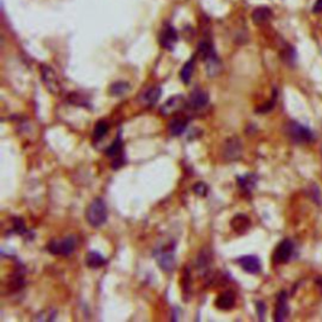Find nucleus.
Returning a JSON list of instances; mask_svg holds the SVG:
<instances>
[{"mask_svg": "<svg viewBox=\"0 0 322 322\" xmlns=\"http://www.w3.org/2000/svg\"><path fill=\"white\" fill-rule=\"evenodd\" d=\"M86 219L93 228H100L107 220V207L101 198H96L86 210Z\"/></svg>", "mask_w": 322, "mask_h": 322, "instance_id": "nucleus-2", "label": "nucleus"}, {"mask_svg": "<svg viewBox=\"0 0 322 322\" xmlns=\"http://www.w3.org/2000/svg\"><path fill=\"white\" fill-rule=\"evenodd\" d=\"M77 247L76 237L68 236L66 238H62L59 241H50L47 244V249L49 253L55 254V256L68 257L74 252Z\"/></svg>", "mask_w": 322, "mask_h": 322, "instance_id": "nucleus-4", "label": "nucleus"}, {"mask_svg": "<svg viewBox=\"0 0 322 322\" xmlns=\"http://www.w3.org/2000/svg\"><path fill=\"white\" fill-rule=\"evenodd\" d=\"M105 154L106 156L112 157L113 159L112 164H111L112 169L117 170L121 166H123V164H125V156H123V144L122 139H121V134H118L115 141L105 150Z\"/></svg>", "mask_w": 322, "mask_h": 322, "instance_id": "nucleus-5", "label": "nucleus"}, {"mask_svg": "<svg viewBox=\"0 0 322 322\" xmlns=\"http://www.w3.org/2000/svg\"><path fill=\"white\" fill-rule=\"evenodd\" d=\"M13 231L15 232L16 234H21V236H25V234L28 233V231H26L25 224H24L23 219H20V218H15V219H14Z\"/></svg>", "mask_w": 322, "mask_h": 322, "instance_id": "nucleus-26", "label": "nucleus"}, {"mask_svg": "<svg viewBox=\"0 0 322 322\" xmlns=\"http://www.w3.org/2000/svg\"><path fill=\"white\" fill-rule=\"evenodd\" d=\"M242 154V145L237 137H232V139L227 140L224 146V157L229 161L237 160Z\"/></svg>", "mask_w": 322, "mask_h": 322, "instance_id": "nucleus-14", "label": "nucleus"}, {"mask_svg": "<svg viewBox=\"0 0 322 322\" xmlns=\"http://www.w3.org/2000/svg\"><path fill=\"white\" fill-rule=\"evenodd\" d=\"M106 263H107V261H106L100 253H97V252L92 251V252H88V253H87V256H86L87 267L96 270V268H100V267H102V266H105Z\"/></svg>", "mask_w": 322, "mask_h": 322, "instance_id": "nucleus-21", "label": "nucleus"}, {"mask_svg": "<svg viewBox=\"0 0 322 322\" xmlns=\"http://www.w3.org/2000/svg\"><path fill=\"white\" fill-rule=\"evenodd\" d=\"M316 285L319 286V288H320V291L322 292V277H319V278H316Z\"/></svg>", "mask_w": 322, "mask_h": 322, "instance_id": "nucleus-31", "label": "nucleus"}, {"mask_svg": "<svg viewBox=\"0 0 322 322\" xmlns=\"http://www.w3.org/2000/svg\"><path fill=\"white\" fill-rule=\"evenodd\" d=\"M257 306V312H258V316H260V320L265 319V314H266V305L263 304L262 301H258L256 304Z\"/></svg>", "mask_w": 322, "mask_h": 322, "instance_id": "nucleus-29", "label": "nucleus"}, {"mask_svg": "<svg viewBox=\"0 0 322 322\" xmlns=\"http://www.w3.org/2000/svg\"><path fill=\"white\" fill-rule=\"evenodd\" d=\"M42 78L44 82L45 87L48 88V91L52 93H57L60 88V83L58 81V77L55 74V72L53 71V68L48 66L42 67Z\"/></svg>", "mask_w": 322, "mask_h": 322, "instance_id": "nucleus-12", "label": "nucleus"}, {"mask_svg": "<svg viewBox=\"0 0 322 322\" xmlns=\"http://www.w3.org/2000/svg\"><path fill=\"white\" fill-rule=\"evenodd\" d=\"M128 89H130V84H128L127 82H116V83H113L112 86L110 87V94L111 96H115V97H118V96L125 94Z\"/></svg>", "mask_w": 322, "mask_h": 322, "instance_id": "nucleus-24", "label": "nucleus"}, {"mask_svg": "<svg viewBox=\"0 0 322 322\" xmlns=\"http://www.w3.org/2000/svg\"><path fill=\"white\" fill-rule=\"evenodd\" d=\"M236 306V294L233 291H225L217 297L215 307L223 311H228Z\"/></svg>", "mask_w": 322, "mask_h": 322, "instance_id": "nucleus-15", "label": "nucleus"}, {"mask_svg": "<svg viewBox=\"0 0 322 322\" xmlns=\"http://www.w3.org/2000/svg\"><path fill=\"white\" fill-rule=\"evenodd\" d=\"M271 18H272V10L267 6H260V8L254 9V11L252 13V19L258 25L267 23Z\"/></svg>", "mask_w": 322, "mask_h": 322, "instance_id": "nucleus-19", "label": "nucleus"}, {"mask_svg": "<svg viewBox=\"0 0 322 322\" xmlns=\"http://www.w3.org/2000/svg\"><path fill=\"white\" fill-rule=\"evenodd\" d=\"M209 103V96L207 92L202 88H195L191 92L188 100V107L193 108V110H203L205 106Z\"/></svg>", "mask_w": 322, "mask_h": 322, "instance_id": "nucleus-10", "label": "nucleus"}, {"mask_svg": "<svg viewBox=\"0 0 322 322\" xmlns=\"http://www.w3.org/2000/svg\"><path fill=\"white\" fill-rule=\"evenodd\" d=\"M186 127H188V118L175 117L169 123V132L171 136H180L186 131Z\"/></svg>", "mask_w": 322, "mask_h": 322, "instance_id": "nucleus-17", "label": "nucleus"}, {"mask_svg": "<svg viewBox=\"0 0 322 322\" xmlns=\"http://www.w3.org/2000/svg\"><path fill=\"white\" fill-rule=\"evenodd\" d=\"M155 258L157 261V265L161 270H164L165 272H171L175 268V254H174V248H161L160 251H156L154 253Z\"/></svg>", "mask_w": 322, "mask_h": 322, "instance_id": "nucleus-6", "label": "nucleus"}, {"mask_svg": "<svg viewBox=\"0 0 322 322\" xmlns=\"http://www.w3.org/2000/svg\"><path fill=\"white\" fill-rule=\"evenodd\" d=\"M257 181H258V176L256 174H246V175L237 178L239 189L243 191L244 194H252V191L257 186Z\"/></svg>", "mask_w": 322, "mask_h": 322, "instance_id": "nucleus-16", "label": "nucleus"}, {"mask_svg": "<svg viewBox=\"0 0 322 322\" xmlns=\"http://www.w3.org/2000/svg\"><path fill=\"white\" fill-rule=\"evenodd\" d=\"M287 299H288L287 292L281 291L277 297V305H276V311H275V320L277 322L285 321V320L288 317V314H290V307H288Z\"/></svg>", "mask_w": 322, "mask_h": 322, "instance_id": "nucleus-13", "label": "nucleus"}, {"mask_svg": "<svg viewBox=\"0 0 322 322\" xmlns=\"http://www.w3.org/2000/svg\"><path fill=\"white\" fill-rule=\"evenodd\" d=\"M237 263L249 275H258L261 272V261L257 256H243L237 260Z\"/></svg>", "mask_w": 322, "mask_h": 322, "instance_id": "nucleus-11", "label": "nucleus"}, {"mask_svg": "<svg viewBox=\"0 0 322 322\" xmlns=\"http://www.w3.org/2000/svg\"><path fill=\"white\" fill-rule=\"evenodd\" d=\"M209 263H210V256H209V254L205 253L204 251L200 252L199 257H198V262H197L198 270H199V271L207 270V268L209 267Z\"/></svg>", "mask_w": 322, "mask_h": 322, "instance_id": "nucleus-25", "label": "nucleus"}, {"mask_svg": "<svg viewBox=\"0 0 322 322\" xmlns=\"http://www.w3.org/2000/svg\"><path fill=\"white\" fill-rule=\"evenodd\" d=\"M198 54L207 64L208 74L215 76L220 69V62L218 58L215 48L209 39H203L198 45Z\"/></svg>", "mask_w": 322, "mask_h": 322, "instance_id": "nucleus-1", "label": "nucleus"}, {"mask_svg": "<svg viewBox=\"0 0 322 322\" xmlns=\"http://www.w3.org/2000/svg\"><path fill=\"white\" fill-rule=\"evenodd\" d=\"M160 96H161V88L159 86H154L147 88L142 94V101L146 103L147 106H154L155 103L159 101Z\"/></svg>", "mask_w": 322, "mask_h": 322, "instance_id": "nucleus-20", "label": "nucleus"}, {"mask_svg": "<svg viewBox=\"0 0 322 322\" xmlns=\"http://www.w3.org/2000/svg\"><path fill=\"white\" fill-rule=\"evenodd\" d=\"M185 107H188V101H185L184 96L176 94V96H173V97L169 98V100L160 107V113L164 116H170L179 112V111H181Z\"/></svg>", "mask_w": 322, "mask_h": 322, "instance_id": "nucleus-8", "label": "nucleus"}, {"mask_svg": "<svg viewBox=\"0 0 322 322\" xmlns=\"http://www.w3.org/2000/svg\"><path fill=\"white\" fill-rule=\"evenodd\" d=\"M231 227L238 234L246 233V232L249 229V227H251V220H249V218L247 217V215L238 214L232 219Z\"/></svg>", "mask_w": 322, "mask_h": 322, "instance_id": "nucleus-18", "label": "nucleus"}, {"mask_svg": "<svg viewBox=\"0 0 322 322\" xmlns=\"http://www.w3.org/2000/svg\"><path fill=\"white\" fill-rule=\"evenodd\" d=\"M312 11H314L315 14L322 13V0H316V1H315L314 6H312Z\"/></svg>", "mask_w": 322, "mask_h": 322, "instance_id": "nucleus-30", "label": "nucleus"}, {"mask_svg": "<svg viewBox=\"0 0 322 322\" xmlns=\"http://www.w3.org/2000/svg\"><path fill=\"white\" fill-rule=\"evenodd\" d=\"M286 132L288 137L296 144H306L315 140V135L311 131V128L301 125L297 121H290L286 126Z\"/></svg>", "mask_w": 322, "mask_h": 322, "instance_id": "nucleus-3", "label": "nucleus"}, {"mask_svg": "<svg viewBox=\"0 0 322 322\" xmlns=\"http://www.w3.org/2000/svg\"><path fill=\"white\" fill-rule=\"evenodd\" d=\"M194 193L199 197H205L208 194V186L204 183H199L194 186Z\"/></svg>", "mask_w": 322, "mask_h": 322, "instance_id": "nucleus-27", "label": "nucleus"}, {"mask_svg": "<svg viewBox=\"0 0 322 322\" xmlns=\"http://www.w3.org/2000/svg\"><path fill=\"white\" fill-rule=\"evenodd\" d=\"M108 128H110V126H108V123L106 122L105 120L98 121V122L96 123V126H94V130H93L94 141H100V140H102L103 137L107 135Z\"/></svg>", "mask_w": 322, "mask_h": 322, "instance_id": "nucleus-23", "label": "nucleus"}, {"mask_svg": "<svg viewBox=\"0 0 322 322\" xmlns=\"http://www.w3.org/2000/svg\"><path fill=\"white\" fill-rule=\"evenodd\" d=\"M312 200H314L316 204L321 205V194H320L319 186L316 185H312Z\"/></svg>", "mask_w": 322, "mask_h": 322, "instance_id": "nucleus-28", "label": "nucleus"}, {"mask_svg": "<svg viewBox=\"0 0 322 322\" xmlns=\"http://www.w3.org/2000/svg\"><path fill=\"white\" fill-rule=\"evenodd\" d=\"M294 251V242H292L291 239H283V241L278 244L277 248L275 249V253H273V262L277 263V265L287 263L288 261L292 258Z\"/></svg>", "mask_w": 322, "mask_h": 322, "instance_id": "nucleus-7", "label": "nucleus"}, {"mask_svg": "<svg viewBox=\"0 0 322 322\" xmlns=\"http://www.w3.org/2000/svg\"><path fill=\"white\" fill-rule=\"evenodd\" d=\"M178 39L179 37H178V31H176V29L174 28L171 24H165L163 30H161V33H160V37H159L160 45L168 50H173L174 47H175V44L178 43Z\"/></svg>", "mask_w": 322, "mask_h": 322, "instance_id": "nucleus-9", "label": "nucleus"}, {"mask_svg": "<svg viewBox=\"0 0 322 322\" xmlns=\"http://www.w3.org/2000/svg\"><path fill=\"white\" fill-rule=\"evenodd\" d=\"M195 58H197V55H193V57H191L190 59H189L188 62L184 64L183 68H181V71H180V79L185 84H188L189 82H190L191 76H193V73H194Z\"/></svg>", "mask_w": 322, "mask_h": 322, "instance_id": "nucleus-22", "label": "nucleus"}]
</instances>
